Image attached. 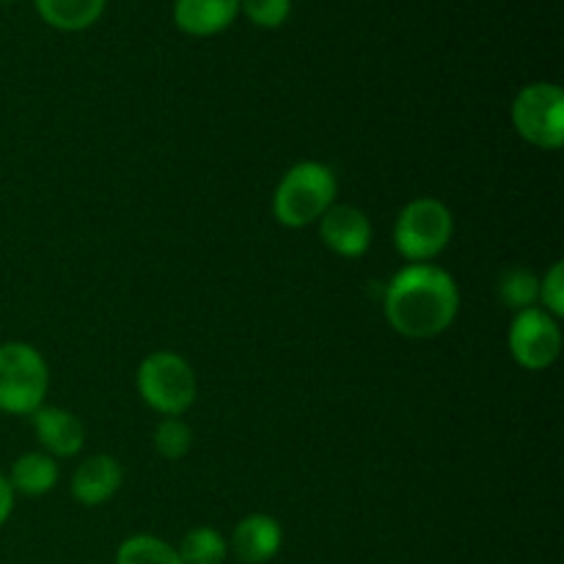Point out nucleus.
<instances>
[{"label": "nucleus", "instance_id": "obj_1", "mask_svg": "<svg viewBox=\"0 0 564 564\" xmlns=\"http://www.w3.org/2000/svg\"><path fill=\"white\" fill-rule=\"evenodd\" d=\"M386 319L408 339H433L455 323L460 292L455 279L435 264H408L386 286Z\"/></svg>", "mask_w": 564, "mask_h": 564}, {"label": "nucleus", "instance_id": "obj_2", "mask_svg": "<svg viewBox=\"0 0 564 564\" xmlns=\"http://www.w3.org/2000/svg\"><path fill=\"white\" fill-rule=\"evenodd\" d=\"M336 174L323 163H297L281 176L273 193V215L286 229H303L323 218L336 202Z\"/></svg>", "mask_w": 564, "mask_h": 564}, {"label": "nucleus", "instance_id": "obj_3", "mask_svg": "<svg viewBox=\"0 0 564 564\" xmlns=\"http://www.w3.org/2000/svg\"><path fill=\"white\" fill-rule=\"evenodd\" d=\"M47 364L42 352L25 341L0 345V413L31 416L47 394Z\"/></svg>", "mask_w": 564, "mask_h": 564}, {"label": "nucleus", "instance_id": "obj_4", "mask_svg": "<svg viewBox=\"0 0 564 564\" xmlns=\"http://www.w3.org/2000/svg\"><path fill=\"white\" fill-rule=\"evenodd\" d=\"M138 394L152 411L180 416L196 402V375L176 352H152L138 367Z\"/></svg>", "mask_w": 564, "mask_h": 564}, {"label": "nucleus", "instance_id": "obj_5", "mask_svg": "<svg viewBox=\"0 0 564 564\" xmlns=\"http://www.w3.org/2000/svg\"><path fill=\"white\" fill-rule=\"evenodd\" d=\"M455 218L438 198H416L402 207L394 226V246L408 262L424 264L438 257L452 240Z\"/></svg>", "mask_w": 564, "mask_h": 564}, {"label": "nucleus", "instance_id": "obj_6", "mask_svg": "<svg viewBox=\"0 0 564 564\" xmlns=\"http://www.w3.org/2000/svg\"><path fill=\"white\" fill-rule=\"evenodd\" d=\"M512 124L532 147L556 152L564 143V91L554 83H532L512 102Z\"/></svg>", "mask_w": 564, "mask_h": 564}, {"label": "nucleus", "instance_id": "obj_7", "mask_svg": "<svg viewBox=\"0 0 564 564\" xmlns=\"http://www.w3.org/2000/svg\"><path fill=\"white\" fill-rule=\"evenodd\" d=\"M562 330L556 317L545 308H527L518 312L510 328V352L529 372H543L560 358Z\"/></svg>", "mask_w": 564, "mask_h": 564}, {"label": "nucleus", "instance_id": "obj_8", "mask_svg": "<svg viewBox=\"0 0 564 564\" xmlns=\"http://www.w3.org/2000/svg\"><path fill=\"white\" fill-rule=\"evenodd\" d=\"M319 237L336 257L358 259L372 246V224L367 213L352 204H334L319 218Z\"/></svg>", "mask_w": 564, "mask_h": 564}, {"label": "nucleus", "instance_id": "obj_9", "mask_svg": "<svg viewBox=\"0 0 564 564\" xmlns=\"http://www.w3.org/2000/svg\"><path fill=\"white\" fill-rule=\"evenodd\" d=\"M121 479H124V471L119 460L110 455L88 457L72 477V499L83 507H102L119 494Z\"/></svg>", "mask_w": 564, "mask_h": 564}, {"label": "nucleus", "instance_id": "obj_10", "mask_svg": "<svg viewBox=\"0 0 564 564\" xmlns=\"http://www.w3.org/2000/svg\"><path fill=\"white\" fill-rule=\"evenodd\" d=\"M281 543H284L281 523L262 512L242 518L231 534V549H235L237 560L246 564L270 562L281 551Z\"/></svg>", "mask_w": 564, "mask_h": 564}, {"label": "nucleus", "instance_id": "obj_11", "mask_svg": "<svg viewBox=\"0 0 564 564\" xmlns=\"http://www.w3.org/2000/svg\"><path fill=\"white\" fill-rule=\"evenodd\" d=\"M31 416L39 444L50 452V457H72L83 449L86 430H83L80 419L75 413L64 411V408L42 405Z\"/></svg>", "mask_w": 564, "mask_h": 564}, {"label": "nucleus", "instance_id": "obj_12", "mask_svg": "<svg viewBox=\"0 0 564 564\" xmlns=\"http://www.w3.org/2000/svg\"><path fill=\"white\" fill-rule=\"evenodd\" d=\"M240 0H176L174 22L191 36H215L235 22Z\"/></svg>", "mask_w": 564, "mask_h": 564}, {"label": "nucleus", "instance_id": "obj_13", "mask_svg": "<svg viewBox=\"0 0 564 564\" xmlns=\"http://www.w3.org/2000/svg\"><path fill=\"white\" fill-rule=\"evenodd\" d=\"M39 17L58 31H86L102 17L105 0H33Z\"/></svg>", "mask_w": 564, "mask_h": 564}, {"label": "nucleus", "instance_id": "obj_14", "mask_svg": "<svg viewBox=\"0 0 564 564\" xmlns=\"http://www.w3.org/2000/svg\"><path fill=\"white\" fill-rule=\"evenodd\" d=\"M58 482V466L44 452H28L11 466L9 485L22 496H44Z\"/></svg>", "mask_w": 564, "mask_h": 564}, {"label": "nucleus", "instance_id": "obj_15", "mask_svg": "<svg viewBox=\"0 0 564 564\" xmlns=\"http://www.w3.org/2000/svg\"><path fill=\"white\" fill-rule=\"evenodd\" d=\"M176 554H180L182 564H224L229 545L220 538V532L209 527H198L182 538Z\"/></svg>", "mask_w": 564, "mask_h": 564}, {"label": "nucleus", "instance_id": "obj_16", "mask_svg": "<svg viewBox=\"0 0 564 564\" xmlns=\"http://www.w3.org/2000/svg\"><path fill=\"white\" fill-rule=\"evenodd\" d=\"M116 564H182L174 545L152 534L127 538L116 551Z\"/></svg>", "mask_w": 564, "mask_h": 564}, {"label": "nucleus", "instance_id": "obj_17", "mask_svg": "<svg viewBox=\"0 0 564 564\" xmlns=\"http://www.w3.org/2000/svg\"><path fill=\"white\" fill-rule=\"evenodd\" d=\"M499 297L512 312H527L540 301V279L527 268H510L499 279Z\"/></svg>", "mask_w": 564, "mask_h": 564}, {"label": "nucleus", "instance_id": "obj_18", "mask_svg": "<svg viewBox=\"0 0 564 564\" xmlns=\"http://www.w3.org/2000/svg\"><path fill=\"white\" fill-rule=\"evenodd\" d=\"M193 433L182 419L165 416L163 422L154 430V449L160 452V457L165 460H182V457L191 452Z\"/></svg>", "mask_w": 564, "mask_h": 564}, {"label": "nucleus", "instance_id": "obj_19", "mask_svg": "<svg viewBox=\"0 0 564 564\" xmlns=\"http://www.w3.org/2000/svg\"><path fill=\"white\" fill-rule=\"evenodd\" d=\"M240 11L259 28L284 25L292 11V0H240Z\"/></svg>", "mask_w": 564, "mask_h": 564}, {"label": "nucleus", "instance_id": "obj_20", "mask_svg": "<svg viewBox=\"0 0 564 564\" xmlns=\"http://www.w3.org/2000/svg\"><path fill=\"white\" fill-rule=\"evenodd\" d=\"M540 301L551 317H562L564 314V264L556 262L549 270L543 281H540Z\"/></svg>", "mask_w": 564, "mask_h": 564}, {"label": "nucleus", "instance_id": "obj_21", "mask_svg": "<svg viewBox=\"0 0 564 564\" xmlns=\"http://www.w3.org/2000/svg\"><path fill=\"white\" fill-rule=\"evenodd\" d=\"M11 510H14V490H11L9 479L0 474V527H3L6 521H9Z\"/></svg>", "mask_w": 564, "mask_h": 564}, {"label": "nucleus", "instance_id": "obj_22", "mask_svg": "<svg viewBox=\"0 0 564 564\" xmlns=\"http://www.w3.org/2000/svg\"><path fill=\"white\" fill-rule=\"evenodd\" d=\"M3 3H9V0H3Z\"/></svg>", "mask_w": 564, "mask_h": 564}]
</instances>
